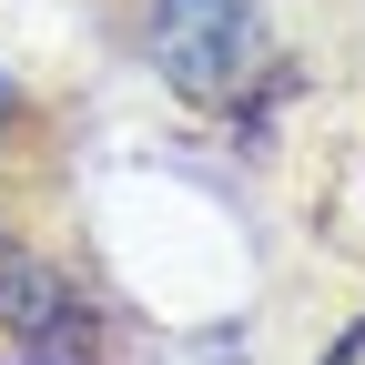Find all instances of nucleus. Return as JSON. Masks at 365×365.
I'll list each match as a JSON object with an SVG mask.
<instances>
[{
	"label": "nucleus",
	"mask_w": 365,
	"mask_h": 365,
	"mask_svg": "<svg viewBox=\"0 0 365 365\" xmlns=\"http://www.w3.org/2000/svg\"><path fill=\"white\" fill-rule=\"evenodd\" d=\"M153 61L182 102H244L274 71V31L254 0H153Z\"/></svg>",
	"instance_id": "1"
},
{
	"label": "nucleus",
	"mask_w": 365,
	"mask_h": 365,
	"mask_svg": "<svg viewBox=\"0 0 365 365\" xmlns=\"http://www.w3.org/2000/svg\"><path fill=\"white\" fill-rule=\"evenodd\" d=\"M325 365H365V325H345V335H335V355H325Z\"/></svg>",
	"instance_id": "2"
}]
</instances>
